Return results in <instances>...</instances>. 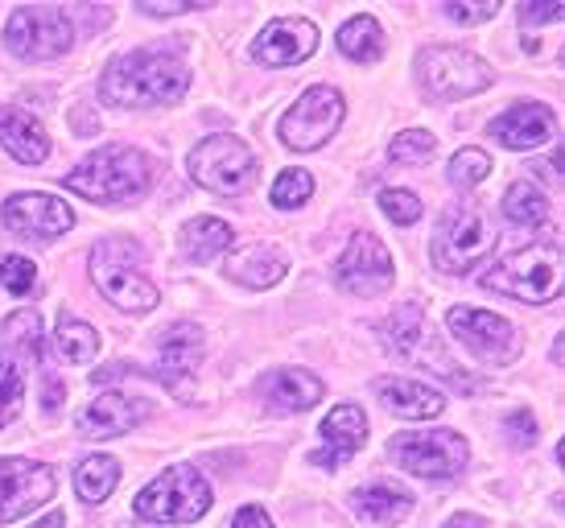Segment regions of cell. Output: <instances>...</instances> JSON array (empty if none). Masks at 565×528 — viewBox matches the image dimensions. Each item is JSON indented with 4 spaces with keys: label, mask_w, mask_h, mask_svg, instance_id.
<instances>
[{
    "label": "cell",
    "mask_w": 565,
    "mask_h": 528,
    "mask_svg": "<svg viewBox=\"0 0 565 528\" xmlns=\"http://www.w3.org/2000/svg\"><path fill=\"white\" fill-rule=\"evenodd\" d=\"M190 87V66L166 50H137L104 71L99 95L111 108H166Z\"/></svg>",
    "instance_id": "6da1fadb"
},
{
    "label": "cell",
    "mask_w": 565,
    "mask_h": 528,
    "mask_svg": "<svg viewBox=\"0 0 565 528\" xmlns=\"http://www.w3.org/2000/svg\"><path fill=\"white\" fill-rule=\"evenodd\" d=\"M95 289L108 297L116 310L149 314L158 306V285L145 277V249L128 235H108L99 240L87 256Z\"/></svg>",
    "instance_id": "7a4b0ae2"
},
{
    "label": "cell",
    "mask_w": 565,
    "mask_h": 528,
    "mask_svg": "<svg viewBox=\"0 0 565 528\" xmlns=\"http://www.w3.org/2000/svg\"><path fill=\"white\" fill-rule=\"evenodd\" d=\"M153 187V161L132 145H108L66 173V190L92 202H132Z\"/></svg>",
    "instance_id": "3957f363"
},
{
    "label": "cell",
    "mask_w": 565,
    "mask_h": 528,
    "mask_svg": "<svg viewBox=\"0 0 565 528\" xmlns=\"http://www.w3.org/2000/svg\"><path fill=\"white\" fill-rule=\"evenodd\" d=\"M211 504L215 496L203 471L190 463H173L149 487H141V496L132 499V513L149 525H194L211 513Z\"/></svg>",
    "instance_id": "277c9868"
},
{
    "label": "cell",
    "mask_w": 565,
    "mask_h": 528,
    "mask_svg": "<svg viewBox=\"0 0 565 528\" xmlns=\"http://www.w3.org/2000/svg\"><path fill=\"white\" fill-rule=\"evenodd\" d=\"M562 249L557 244H533V249L512 252L503 264H495L491 273L479 277L483 289L503 297H516V302H529V306H541V302H553L562 294Z\"/></svg>",
    "instance_id": "5b68a950"
},
{
    "label": "cell",
    "mask_w": 565,
    "mask_h": 528,
    "mask_svg": "<svg viewBox=\"0 0 565 528\" xmlns=\"http://www.w3.org/2000/svg\"><path fill=\"white\" fill-rule=\"evenodd\" d=\"M190 178L203 190L220 194V199H244L256 182V157L244 140L215 133V137L199 140L186 157Z\"/></svg>",
    "instance_id": "8992f818"
},
{
    "label": "cell",
    "mask_w": 565,
    "mask_h": 528,
    "mask_svg": "<svg viewBox=\"0 0 565 528\" xmlns=\"http://www.w3.org/2000/svg\"><path fill=\"white\" fill-rule=\"evenodd\" d=\"M199 363H203V330L194 327V323H178V327L161 330L158 368H128V363H116V368H99V372H95V384L116 380V376H153V380H161L178 401H190V397H194V372H199Z\"/></svg>",
    "instance_id": "52a82bcc"
},
{
    "label": "cell",
    "mask_w": 565,
    "mask_h": 528,
    "mask_svg": "<svg viewBox=\"0 0 565 528\" xmlns=\"http://www.w3.org/2000/svg\"><path fill=\"white\" fill-rule=\"evenodd\" d=\"M388 454H393V463L401 471L434 483L458 479L471 463V446L455 430H408V434H396Z\"/></svg>",
    "instance_id": "ba28073f"
},
{
    "label": "cell",
    "mask_w": 565,
    "mask_h": 528,
    "mask_svg": "<svg viewBox=\"0 0 565 528\" xmlns=\"http://www.w3.org/2000/svg\"><path fill=\"white\" fill-rule=\"evenodd\" d=\"M4 46L13 50L25 63H50L63 59L75 46V21L66 9H50V4H25L9 17L4 25Z\"/></svg>",
    "instance_id": "9c48e42d"
},
{
    "label": "cell",
    "mask_w": 565,
    "mask_h": 528,
    "mask_svg": "<svg viewBox=\"0 0 565 528\" xmlns=\"http://www.w3.org/2000/svg\"><path fill=\"white\" fill-rule=\"evenodd\" d=\"M417 78L422 87L434 99H471V95L487 92L495 75L491 66L471 54V50H458V46H429L417 54Z\"/></svg>",
    "instance_id": "30bf717a"
},
{
    "label": "cell",
    "mask_w": 565,
    "mask_h": 528,
    "mask_svg": "<svg viewBox=\"0 0 565 528\" xmlns=\"http://www.w3.org/2000/svg\"><path fill=\"white\" fill-rule=\"evenodd\" d=\"M347 116V99L343 92H334V87H310V92H301V99H294V108L281 116V140L294 149V154H315L322 149L339 125H343Z\"/></svg>",
    "instance_id": "8fae6325"
},
{
    "label": "cell",
    "mask_w": 565,
    "mask_h": 528,
    "mask_svg": "<svg viewBox=\"0 0 565 528\" xmlns=\"http://www.w3.org/2000/svg\"><path fill=\"white\" fill-rule=\"evenodd\" d=\"M491 249H495V232L487 228L483 211H475V207L446 211L438 232H434V264L441 273H455V277L471 273Z\"/></svg>",
    "instance_id": "7c38bea8"
},
{
    "label": "cell",
    "mask_w": 565,
    "mask_h": 528,
    "mask_svg": "<svg viewBox=\"0 0 565 528\" xmlns=\"http://www.w3.org/2000/svg\"><path fill=\"white\" fill-rule=\"evenodd\" d=\"M446 330L455 335L475 359H483V363H512L520 356V335L516 327L500 318V314L491 310H479V306H450L446 310Z\"/></svg>",
    "instance_id": "4fadbf2b"
},
{
    "label": "cell",
    "mask_w": 565,
    "mask_h": 528,
    "mask_svg": "<svg viewBox=\"0 0 565 528\" xmlns=\"http://www.w3.org/2000/svg\"><path fill=\"white\" fill-rule=\"evenodd\" d=\"M393 256L372 232H355L334 264V285L351 297H380L393 289Z\"/></svg>",
    "instance_id": "5bb4252c"
},
{
    "label": "cell",
    "mask_w": 565,
    "mask_h": 528,
    "mask_svg": "<svg viewBox=\"0 0 565 528\" xmlns=\"http://www.w3.org/2000/svg\"><path fill=\"white\" fill-rule=\"evenodd\" d=\"M0 219H4L9 232L30 240V244H50V240H58L63 232L75 228V211L63 199L42 194V190H21L13 199H4Z\"/></svg>",
    "instance_id": "9a60e30c"
},
{
    "label": "cell",
    "mask_w": 565,
    "mask_h": 528,
    "mask_svg": "<svg viewBox=\"0 0 565 528\" xmlns=\"http://www.w3.org/2000/svg\"><path fill=\"white\" fill-rule=\"evenodd\" d=\"M54 466L33 458H0V525H13L54 496Z\"/></svg>",
    "instance_id": "2e32d148"
},
{
    "label": "cell",
    "mask_w": 565,
    "mask_h": 528,
    "mask_svg": "<svg viewBox=\"0 0 565 528\" xmlns=\"http://www.w3.org/2000/svg\"><path fill=\"white\" fill-rule=\"evenodd\" d=\"M318 50V25L306 17H281L265 25V33L252 42V59L260 66H298L315 59Z\"/></svg>",
    "instance_id": "e0dca14e"
},
{
    "label": "cell",
    "mask_w": 565,
    "mask_h": 528,
    "mask_svg": "<svg viewBox=\"0 0 565 528\" xmlns=\"http://www.w3.org/2000/svg\"><path fill=\"white\" fill-rule=\"evenodd\" d=\"M149 413H153V404L145 401V397H132V392H99L87 409H79L75 425H79L83 437L104 442V437L128 434V430L141 425Z\"/></svg>",
    "instance_id": "ac0fdd59"
},
{
    "label": "cell",
    "mask_w": 565,
    "mask_h": 528,
    "mask_svg": "<svg viewBox=\"0 0 565 528\" xmlns=\"http://www.w3.org/2000/svg\"><path fill=\"white\" fill-rule=\"evenodd\" d=\"M491 140H500L503 149H536L545 140L557 137V116H553L545 104H533V99H520L508 112H500L491 125H487Z\"/></svg>",
    "instance_id": "d6986e66"
},
{
    "label": "cell",
    "mask_w": 565,
    "mask_h": 528,
    "mask_svg": "<svg viewBox=\"0 0 565 528\" xmlns=\"http://www.w3.org/2000/svg\"><path fill=\"white\" fill-rule=\"evenodd\" d=\"M322 380L306 368H273L256 380V397L265 401V409L273 413H306L322 401Z\"/></svg>",
    "instance_id": "ffe728a7"
},
{
    "label": "cell",
    "mask_w": 565,
    "mask_h": 528,
    "mask_svg": "<svg viewBox=\"0 0 565 528\" xmlns=\"http://www.w3.org/2000/svg\"><path fill=\"white\" fill-rule=\"evenodd\" d=\"M367 442V418L360 404H334L322 421V451L315 454V466H339Z\"/></svg>",
    "instance_id": "44dd1931"
},
{
    "label": "cell",
    "mask_w": 565,
    "mask_h": 528,
    "mask_svg": "<svg viewBox=\"0 0 565 528\" xmlns=\"http://www.w3.org/2000/svg\"><path fill=\"white\" fill-rule=\"evenodd\" d=\"M46 351V330H42V314L38 310H17L4 318L0 327V363H13L21 372H30L42 363Z\"/></svg>",
    "instance_id": "7402d4cb"
},
{
    "label": "cell",
    "mask_w": 565,
    "mask_h": 528,
    "mask_svg": "<svg viewBox=\"0 0 565 528\" xmlns=\"http://www.w3.org/2000/svg\"><path fill=\"white\" fill-rule=\"evenodd\" d=\"M376 392L384 409L405 421H429L446 409V397L438 389H429L422 380H408V376H380Z\"/></svg>",
    "instance_id": "603a6c76"
},
{
    "label": "cell",
    "mask_w": 565,
    "mask_h": 528,
    "mask_svg": "<svg viewBox=\"0 0 565 528\" xmlns=\"http://www.w3.org/2000/svg\"><path fill=\"white\" fill-rule=\"evenodd\" d=\"M0 145L21 166H42L50 157V137L42 120L25 108H0Z\"/></svg>",
    "instance_id": "cb8c5ba5"
},
{
    "label": "cell",
    "mask_w": 565,
    "mask_h": 528,
    "mask_svg": "<svg viewBox=\"0 0 565 528\" xmlns=\"http://www.w3.org/2000/svg\"><path fill=\"white\" fill-rule=\"evenodd\" d=\"M285 268H289V261L273 244H248V249H239L232 261L223 264V273L236 285H244V289H273L285 277Z\"/></svg>",
    "instance_id": "d4e9b609"
},
{
    "label": "cell",
    "mask_w": 565,
    "mask_h": 528,
    "mask_svg": "<svg viewBox=\"0 0 565 528\" xmlns=\"http://www.w3.org/2000/svg\"><path fill=\"white\" fill-rule=\"evenodd\" d=\"M351 513L367 525H401L413 513V496L396 483H367L351 496Z\"/></svg>",
    "instance_id": "484cf974"
},
{
    "label": "cell",
    "mask_w": 565,
    "mask_h": 528,
    "mask_svg": "<svg viewBox=\"0 0 565 528\" xmlns=\"http://www.w3.org/2000/svg\"><path fill=\"white\" fill-rule=\"evenodd\" d=\"M236 244V232H232V223H223L215 215H199L190 219L186 228H182V256L194 264H211L215 256Z\"/></svg>",
    "instance_id": "4316f807"
},
{
    "label": "cell",
    "mask_w": 565,
    "mask_h": 528,
    "mask_svg": "<svg viewBox=\"0 0 565 528\" xmlns=\"http://www.w3.org/2000/svg\"><path fill=\"white\" fill-rule=\"evenodd\" d=\"M380 339L393 356H417V347L425 342V314L417 302H405L401 310H393L380 327Z\"/></svg>",
    "instance_id": "83f0119b"
},
{
    "label": "cell",
    "mask_w": 565,
    "mask_h": 528,
    "mask_svg": "<svg viewBox=\"0 0 565 528\" xmlns=\"http://www.w3.org/2000/svg\"><path fill=\"white\" fill-rule=\"evenodd\" d=\"M120 483V463L111 454H92L75 466V492L83 504H104Z\"/></svg>",
    "instance_id": "f1b7e54d"
},
{
    "label": "cell",
    "mask_w": 565,
    "mask_h": 528,
    "mask_svg": "<svg viewBox=\"0 0 565 528\" xmlns=\"http://www.w3.org/2000/svg\"><path fill=\"white\" fill-rule=\"evenodd\" d=\"M500 211H503V219L516 223V228H545L550 199H545V190H536L533 182H512V187L503 190Z\"/></svg>",
    "instance_id": "f546056e"
},
{
    "label": "cell",
    "mask_w": 565,
    "mask_h": 528,
    "mask_svg": "<svg viewBox=\"0 0 565 528\" xmlns=\"http://www.w3.org/2000/svg\"><path fill=\"white\" fill-rule=\"evenodd\" d=\"M339 50H343V59L351 63H376L380 54H384V30H380L376 17H351L343 30H339Z\"/></svg>",
    "instance_id": "4dcf8cb0"
},
{
    "label": "cell",
    "mask_w": 565,
    "mask_h": 528,
    "mask_svg": "<svg viewBox=\"0 0 565 528\" xmlns=\"http://www.w3.org/2000/svg\"><path fill=\"white\" fill-rule=\"evenodd\" d=\"M54 342H58V356H63L66 363H92V359L99 356V335H95L83 318H71V314L58 318Z\"/></svg>",
    "instance_id": "1f68e13d"
},
{
    "label": "cell",
    "mask_w": 565,
    "mask_h": 528,
    "mask_svg": "<svg viewBox=\"0 0 565 528\" xmlns=\"http://www.w3.org/2000/svg\"><path fill=\"white\" fill-rule=\"evenodd\" d=\"M434 154H438V140H434V133H425V128L396 133V140L388 145V161L393 166H425Z\"/></svg>",
    "instance_id": "d6a6232c"
},
{
    "label": "cell",
    "mask_w": 565,
    "mask_h": 528,
    "mask_svg": "<svg viewBox=\"0 0 565 528\" xmlns=\"http://www.w3.org/2000/svg\"><path fill=\"white\" fill-rule=\"evenodd\" d=\"M310 199H315V173L310 170H285L273 182V207H281V211H298Z\"/></svg>",
    "instance_id": "836d02e7"
},
{
    "label": "cell",
    "mask_w": 565,
    "mask_h": 528,
    "mask_svg": "<svg viewBox=\"0 0 565 528\" xmlns=\"http://www.w3.org/2000/svg\"><path fill=\"white\" fill-rule=\"evenodd\" d=\"M487 173H491V157L483 149H458L450 157V182L458 190H475L479 182H487Z\"/></svg>",
    "instance_id": "e575fe53"
},
{
    "label": "cell",
    "mask_w": 565,
    "mask_h": 528,
    "mask_svg": "<svg viewBox=\"0 0 565 528\" xmlns=\"http://www.w3.org/2000/svg\"><path fill=\"white\" fill-rule=\"evenodd\" d=\"M33 281H38V264H33L30 256H17V252L0 256V285H4L9 294L25 297L33 289Z\"/></svg>",
    "instance_id": "d590c367"
},
{
    "label": "cell",
    "mask_w": 565,
    "mask_h": 528,
    "mask_svg": "<svg viewBox=\"0 0 565 528\" xmlns=\"http://www.w3.org/2000/svg\"><path fill=\"white\" fill-rule=\"evenodd\" d=\"M21 397H25V372L13 363H0V430L21 413Z\"/></svg>",
    "instance_id": "8d00e7d4"
},
{
    "label": "cell",
    "mask_w": 565,
    "mask_h": 528,
    "mask_svg": "<svg viewBox=\"0 0 565 528\" xmlns=\"http://www.w3.org/2000/svg\"><path fill=\"white\" fill-rule=\"evenodd\" d=\"M380 211L393 219L396 228H408V223H417L425 215L422 199L413 190H380Z\"/></svg>",
    "instance_id": "74e56055"
},
{
    "label": "cell",
    "mask_w": 565,
    "mask_h": 528,
    "mask_svg": "<svg viewBox=\"0 0 565 528\" xmlns=\"http://www.w3.org/2000/svg\"><path fill=\"white\" fill-rule=\"evenodd\" d=\"M508 434H512V442H516V446H533L536 437V418L533 413H529V409H520V413H512V418H508Z\"/></svg>",
    "instance_id": "f35d334b"
},
{
    "label": "cell",
    "mask_w": 565,
    "mask_h": 528,
    "mask_svg": "<svg viewBox=\"0 0 565 528\" xmlns=\"http://www.w3.org/2000/svg\"><path fill=\"white\" fill-rule=\"evenodd\" d=\"M495 13H500V4H446V17L450 21H467V25H479V21Z\"/></svg>",
    "instance_id": "ab89813d"
},
{
    "label": "cell",
    "mask_w": 565,
    "mask_h": 528,
    "mask_svg": "<svg viewBox=\"0 0 565 528\" xmlns=\"http://www.w3.org/2000/svg\"><path fill=\"white\" fill-rule=\"evenodd\" d=\"M194 9H206V4L203 0H178V4H153V0H145V4H137L141 17H182V13H194Z\"/></svg>",
    "instance_id": "60d3db41"
},
{
    "label": "cell",
    "mask_w": 565,
    "mask_h": 528,
    "mask_svg": "<svg viewBox=\"0 0 565 528\" xmlns=\"http://www.w3.org/2000/svg\"><path fill=\"white\" fill-rule=\"evenodd\" d=\"M232 528H277V525L268 520V513L260 504H248V508H239V513L232 516Z\"/></svg>",
    "instance_id": "b9f144b4"
},
{
    "label": "cell",
    "mask_w": 565,
    "mask_h": 528,
    "mask_svg": "<svg viewBox=\"0 0 565 528\" xmlns=\"http://www.w3.org/2000/svg\"><path fill=\"white\" fill-rule=\"evenodd\" d=\"M562 4H520V21H562Z\"/></svg>",
    "instance_id": "7bdbcfd3"
},
{
    "label": "cell",
    "mask_w": 565,
    "mask_h": 528,
    "mask_svg": "<svg viewBox=\"0 0 565 528\" xmlns=\"http://www.w3.org/2000/svg\"><path fill=\"white\" fill-rule=\"evenodd\" d=\"M58 404H63V384H58V380H46V397H42V409H46V413H54Z\"/></svg>",
    "instance_id": "ee69618b"
},
{
    "label": "cell",
    "mask_w": 565,
    "mask_h": 528,
    "mask_svg": "<svg viewBox=\"0 0 565 528\" xmlns=\"http://www.w3.org/2000/svg\"><path fill=\"white\" fill-rule=\"evenodd\" d=\"M536 173H545L541 161H536ZM550 178H553V187H562V149H553L550 154Z\"/></svg>",
    "instance_id": "f6af8a7d"
},
{
    "label": "cell",
    "mask_w": 565,
    "mask_h": 528,
    "mask_svg": "<svg viewBox=\"0 0 565 528\" xmlns=\"http://www.w3.org/2000/svg\"><path fill=\"white\" fill-rule=\"evenodd\" d=\"M441 528H487V525L479 520V516H471V513H458V516H450V520H446Z\"/></svg>",
    "instance_id": "bcb514c9"
}]
</instances>
